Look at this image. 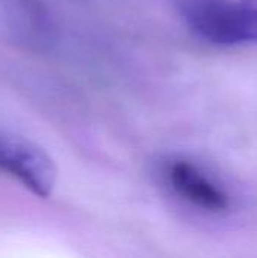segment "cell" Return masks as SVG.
<instances>
[{
    "label": "cell",
    "mask_w": 257,
    "mask_h": 258,
    "mask_svg": "<svg viewBox=\"0 0 257 258\" xmlns=\"http://www.w3.org/2000/svg\"><path fill=\"white\" fill-rule=\"evenodd\" d=\"M0 169L41 198L50 197L56 184L58 171L52 157L39 145L20 136L0 133Z\"/></svg>",
    "instance_id": "6da1fadb"
},
{
    "label": "cell",
    "mask_w": 257,
    "mask_h": 258,
    "mask_svg": "<svg viewBox=\"0 0 257 258\" xmlns=\"http://www.w3.org/2000/svg\"><path fill=\"white\" fill-rule=\"evenodd\" d=\"M186 26L204 41L218 45L241 44L238 2L232 0H176Z\"/></svg>",
    "instance_id": "7a4b0ae2"
},
{
    "label": "cell",
    "mask_w": 257,
    "mask_h": 258,
    "mask_svg": "<svg viewBox=\"0 0 257 258\" xmlns=\"http://www.w3.org/2000/svg\"><path fill=\"white\" fill-rule=\"evenodd\" d=\"M168 178L173 189L191 204L209 212H223L229 207V197L197 166L188 162H177L170 166Z\"/></svg>",
    "instance_id": "3957f363"
},
{
    "label": "cell",
    "mask_w": 257,
    "mask_h": 258,
    "mask_svg": "<svg viewBox=\"0 0 257 258\" xmlns=\"http://www.w3.org/2000/svg\"><path fill=\"white\" fill-rule=\"evenodd\" d=\"M241 44L257 42V0H238Z\"/></svg>",
    "instance_id": "277c9868"
}]
</instances>
